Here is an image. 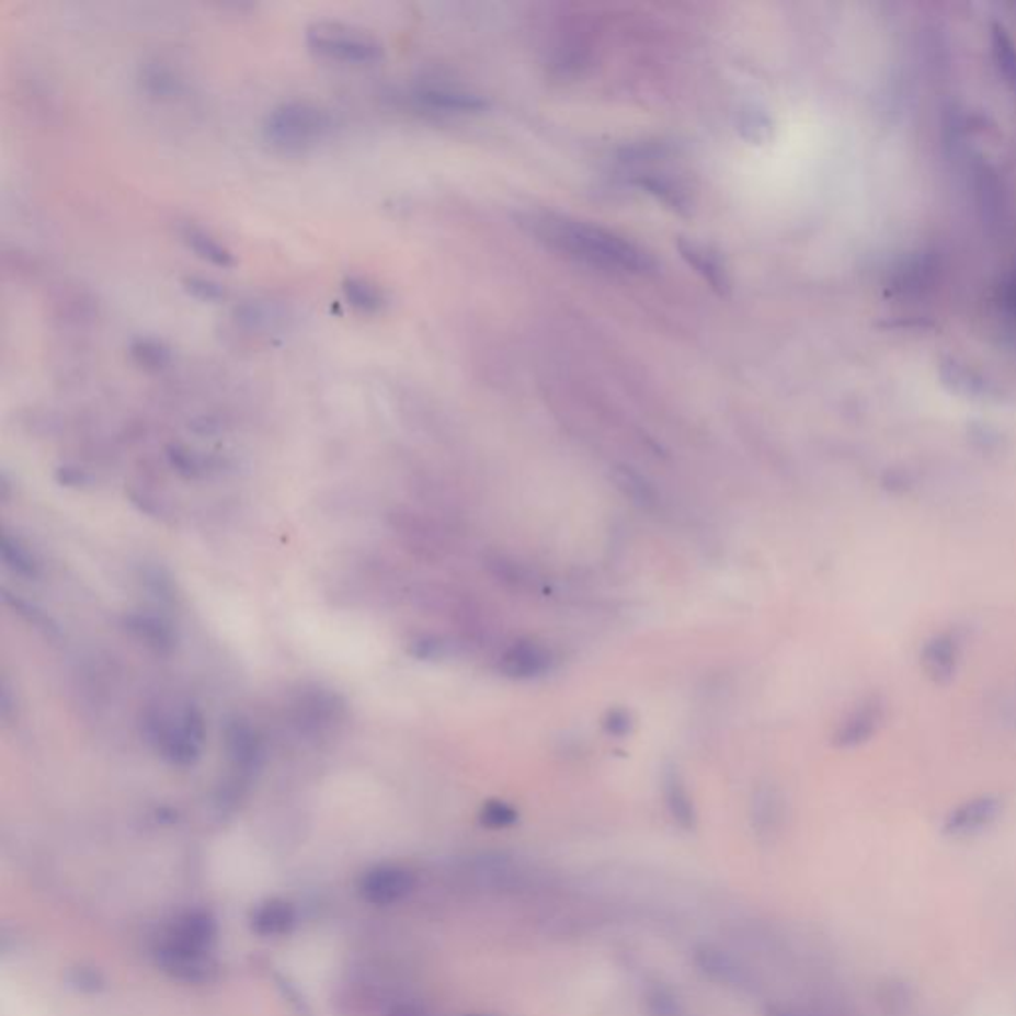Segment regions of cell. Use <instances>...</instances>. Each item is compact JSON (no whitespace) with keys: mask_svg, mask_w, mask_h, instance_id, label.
I'll use <instances>...</instances> for the list:
<instances>
[{"mask_svg":"<svg viewBox=\"0 0 1016 1016\" xmlns=\"http://www.w3.org/2000/svg\"><path fill=\"white\" fill-rule=\"evenodd\" d=\"M523 225L555 251L600 271L646 274L655 266L650 252L643 251L636 242L592 222L555 213H533L524 219Z\"/></svg>","mask_w":1016,"mask_h":1016,"instance_id":"obj_1","label":"cell"},{"mask_svg":"<svg viewBox=\"0 0 1016 1016\" xmlns=\"http://www.w3.org/2000/svg\"><path fill=\"white\" fill-rule=\"evenodd\" d=\"M332 114L312 100H286L266 114L262 134L269 144L284 151H306L330 136Z\"/></svg>","mask_w":1016,"mask_h":1016,"instance_id":"obj_2","label":"cell"},{"mask_svg":"<svg viewBox=\"0 0 1016 1016\" xmlns=\"http://www.w3.org/2000/svg\"><path fill=\"white\" fill-rule=\"evenodd\" d=\"M306 44L312 53L335 62L376 64L386 54L374 32L344 22H312L306 28Z\"/></svg>","mask_w":1016,"mask_h":1016,"instance_id":"obj_3","label":"cell"},{"mask_svg":"<svg viewBox=\"0 0 1016 1016\" xmlns=\"http://www.w3.org/2000/svg\"><path fill=\"white\" fill-rule=\"evenodd\" d=\"M692 961L697 973L715 985L731 989L737 993H755L758 979L755 971L743 963L737 955L712 944H697L693 947Z\"/></svg>","mask_w":1016,"mask_h":1016,"instance_id":"obj_4","label":"cell"},{"mask_svg":"<svg viewBox=\"0 0 1016 1016\" xmlns=\"http://www.w3.org/2000/svg\"><path fill=\"white\" fill-rule=\"evenodd\" d=\"M219 939V922L213 912L205 907H193L178 913L163 933L159 935V945H168L191 954L213 955Z\"/></svg>","mask_w":1016,"mask_h":1016,"instance_id":"obj_5","label":"cell"},{"mask_svg":"<svg viewBox=\"0 0 1016 1016\" xmlns=\"http://www.w3.org/2000/svg\"><path fill=\"white\" fill-rule=\"evenodd\" d=\"M418 886L415 874L396 866V864H379L364 871L357 880V895L372 907H391L401 901L408 900Z\"/></svg>","mask_w":1016,"mask_h":1016,"instance_id":"obj_6","label":"cell"},{"mask_svg":"<svg viewBox=\"0 0 1016 1016\" xmlns=\"http://www.w3.org/2000/svg\"><path fill=\"white\" fill-rule=\"evenodd\" d=\"M151 957L161 973L183 985H207L219 974V963L213 955L191 954L156 944Z\"/></svg>","mask_w":1016,"mask_h":1016,"instance_id":"obj_7","label":"cell"},{"mask_svg":"<svg viewBox=\"0 0 1016 1016\" xmlns=\"http://www.w3.org/2000/svg\"><path fill=\"white\" fill-rule=\"evenodd\" d=\"M298 925V912L293 901L266 898L252 907L249 915L251 932L261 939H284L293 935Z\"/></svg>","mask_w":1016,"mask_h":1016,"instance_id":"obj_8","label":"cell"},{"mask_svg":"<svg viewBox=\"0 0 1016 1016\" xmlns=\"http://www.w3.org/2000/svg\"><path fill=\"white\" fill-rule=\"evenodd\" d=\"M1001 812V800L995 797H979L955 808L945 818L944 834L951 838H967L974 836L989 824L995 822Z\"/></svg>","mask_w":1016,"mask_h":1016,"instance_id":"obj_9","label":"cell"},{"mask_svg":"<svg viewBox=\"0 0 1016 1016\" xmlns=\"http://www.w3.org/2000/svg\"><path fill=\"white\" fill-rule=\"evenodd\" d=\"M499 667L506 677L513 680H533L545 675L552 667V653L550 650L533 641V639H523L516 641L509 650L504 651Z\"/></svg>","mask_w":1016,"mask_h":1016,"instance_id":"obj_10","label":"cell"},{"mask_svg":"<svg viewBox=\"0 0 1016 1016\" xmlns=\"http://www.w3.org/2000/svg\"><path fill=\"white\" fill-rule=\"evenodd\" d=\"M232 324L247 335H266L276 332L286 320L283 308L271 300L251 298L232 308Z\"/></svg>","mask_w":1016,"mask_h":1016,"instance_id":"obj_11","label":"cell"},{"mask_svg":"<svg viewBox=\"0 0 1016 1016\" xmlns=\"http://www.w3.org/2000/svg\"><path fill=\"white\" fill-rule=\"evenodd\" d=\"M411 98L421 107L437 112V114H467V112H477L484 105L477 95L441 84L420 85L415 88Z\"/></svg>","mask_w":1016,"mask_h":1016,"instance_id":"obj_12","label":"cell"},{"mask_svg":"<svg viewBox=\"0 0 1016 1016\" xmlns=\"http://www.w3.org/2000/svg\"><path fill=\"white\" fill-rule=\"evenodd\" d=\"M661 788H663V800L673 822L683 830H693L697 826V812L693 807L692 797L687 792V786L683 783V776L675 766H670L663 770L661 778Z\"/></svg>","mask_w":1016,"mask_h":1016,"instance_id":"obj_13","label":"cell"},{"mask_svg":"<svg viewBox=\"0 0 1016 1016\" xmlns=\"http://www.w3.org/2000/svg\"><path fill=\"white\" fill-rule=\"evenodd\" d=\"M181 239L199 259L210 262V264H215L219 269H231L237 264V259H235L231 249L227 244H222L217 237H213L209 231H205L203 227L191 225V222L183 225L181 227Z\"/></svg>","mask_w":1016,"mask_h":1016,"instance_id":"obj_14","label":"cell"},{"mask_svg":"<svg viewBox=\"0 0 1016 1016\" xmlns=\"http://www.w3.org/2000/svg\"><path fill=\"white\" fill-rule=\"evenodd\" d=\"M475 876L481 881V886L496 891L516 890V886H521L523 881V871L514 866L513 859L501 854L477 859Z\"/></svg>","mask_w":1016,"mask_h":1016,"instance_id":"obj_15","label":"cell"},{"mask_svg":"<svg viewBox=\"0 0 1016 1016\" xmlns=\"http://www.w3.org/2000/svg\"><path fill=\"white\" fill-rule=\"evenodd\" d=\"M54 308L56 316L62 318L64 322L72 324H84L94 320L98 315V302L90 290L80 288V286H64L60 294L54 298Z\"/></svg>","mask_w":1016,"mask_h":1016,"instance_id":"obj_16","label":"cell"},{"mask_svg":"<svg viewBox=\"0 0 1016 1016\" xmlns=\"http://www.w3.org/2000/svg\"><path fill=\"white\" fill-rule=\"evenodd\" d=\"M923 667L933 682H951L957 667V643L951 636L933 639L923 650Z\"/></svg>","mask_w":1016,"mask_h":1016,"instance_id":"obj_17","label":"cell"},{"mask_svg":"<svg viewBox=\"0 0 1016 1016\" xmlns=\"http://www.w3.org/2000/svg\"><path fill=\"white\" fill-rule=\"evenodd\" d=\"M129 357L139 369L158 374L173 364V350L153 335H137L129 342Z\"/></svg>","mask_w":1016,"mask_h":1016,"instance_id":"obj_18","label":"cell"},{"mask_svg":"<svg viewBox=\"0 0 1016 1016\" xmlns=\"http://www.w3.org/2000/svg\"><path fill=\"white\" fill-rule=\"evenodd\" d=\"M881 721V707L876 701L866 703L859 709L852 712L846 723L840 727L834 743L838 746H854V744L864 743L870 739V734L876 731V727Z\"/></svg>","mask_w":1016,"mask_h":1016,"instance_id":"obj_19","label":"cell"},{"mask_svg":"<svg viewBox=\"0 0 1016 1016\" xmlns=\"http://www.w3.org/2000/svg\"><path fill=\"white\" fill-rule=\"evenodd\" d=\"M227 753L232 765L241 770H251L261 756V741L247 723H235L227 731Z\"/></svg>","mask_w":1016,"mask_h":1016,"instance_id":"obj_20","label":"cell"},{"mask_svg":"<svg viewBox=\"0 0 1016 1016\" xmlns=\"http://www.w3.org/2000/svg\"><path fill=\"white\" fill-rule=\"evenodd\" d=\"M342 293L347 305L364 315H376L386 306V296L381 288L364 276H346L342 283Z\"/></svg>","mask_w":1016,"mask_h":1016,"instance_id":"obj_21","label":"cell"},{"mask_svg":"<svg viewBox=\"0 0 1016 1016\" xmlns=\"http://www.w3.org/2000/svg\"><path fill=\"white\" fill-rule=\"evenodd\" d=\"M783 818V807L780 798L776 797L773 788H761L756 790L753 798V827L758 832V836H770L775 834L776 827L780 826Z\"/></svg>","mask_w":1016,"mask_h":1016,"instance_id":"obj_22","label":"cell"},{"mask_svg":"<svg viewBox=\"0 0 1016 1016\" xmlns=\"http://www.w3.org/2000/svg\"><path fill=\"white\" fill-rule=\"evenodd\" d=\"M643 1008L648 1016H685L682 998L665 983H650L643 991Z\"/></svg>","mask_w":1016,"mask_h":1016,"instance_id":"obj_23","label":"cell"},{"mask_svg":"<svg viewBox=\"0 0 1016 1016\" xmlns=\"http://www.w3.org/2000/svg\"><path fill=\"white\" fill-rule=\"evenodd\" d=\"M66 983L76 993L88 996L100 995L107 989L105 974L94 964H73L66 973Z\"/></svg>","mask_w":1016,"mask_h":1016,"instance_id":"obj_24","label":"cell"},{"mask_svg":"<svg viewBox=\"0 0 1016 1016\" xmlns=\"http://www.w3.org/2000/svg\"><path fill=\"white\" fill-rule=\"evenodd\" d=\"M682 252L683 256L692 262L693 266H695L712 286H717V288H721V286L724 288V286H727L724 269L715 254H711L707 249H703V247H697V244H683V242Z\"/></svg>","mask_w":1016,"mask_h":1016,"instance_id":"obj_25","label":"cell"},{"mask_svg":"<svg viewBox=\"0 0 1016 1016\" xmlns=\"http://www.w3.org/2000/svg\"><path fill=\"white\" fill-rule=\"evenodd\" d=\"M144 85L147 92L153 95H175L181 92L183 82L179 80L178 73L173 72L163 62L149 64L144 70Z\"/></svg>","mask_w":1016,"mask_h":1016,"instance_id":"obj_26","label":"cell"},{"mask_svg":"<svg viewBox=\"0 0 1016 1016\" xmlns=\"http://www.w3.org/2000/svg\"><path fill=\"white\" fill-rule=\"evenodd\" d=\"M181 286H183L185 293L193 296V298H197L201 302H213L215 305V302L227 300V296H229L225 284H220L219 281L209 278V276H201V274L185 276L181 281Z\"/></svg>","mask_w":1016,"mask_h":1016,"instance_id":"obj_27","label":"cell"},{"mask_svg":"<svg viewBox=\"0 0 1016 1016\" xmlns=\"http://www.w3.org/2000/svg\"><path fill=\"white\" fill-rule=\"evenodd\" d=\"M616 482L619 489L629 496L633 503L641 506H650L655 503V491L650 482L646 481L638 472L629 471L626 467H619L616 471Z\"/></svg>","mask_w":1016,"mask_h":1016,"instance_id":"obj_28","label":"cell"},{"mask_svg":"<svg viewBox=\"0 0 1016 1016\" xmlns=\"http://www.w3.org/2000/svg\"><path fill=\"white\" fill-rule=\"evenodd\" d=\"M2 558L4 562L16 570L22 577H36L38 574V564L34 562L28 548L14 540L11 536H4V545H2Z\"/></svg>","mask_w":1016,"mask_h":1016,"instance_id":"obj_29","label":"cell"},{"mask_svg":"<svg viewBox=\"0 0 1016 1016\" xmlns=\"http://www.w3.org/2000/svg\"><path fill=\"white\" fill-rule=\"evenodd\" d=\"M479 820H481V824L484 827L504 830V827L514 826V824L518 822V812H516V808L511 807L509 802H503V800H489V802L481 808Z\"/></svg>","mask_w":1016,"mask_h":1016,"instance_id":"obj_30","label":"cell"},{"mask_svg":"<svg viewBox=\"0 0 1016 1016\" xmlns=\"http://www.w3.org/2000/svg\"><path fill=\"white\" fill-rule=\"evenodd\" d=\"M274 986H276L278 995L283 996L284 1003L288 1005V1008L293 1011L294 1015L312 1016V1008H310L308 998H306L305 993L300 991V986L296 985L288 974H274Z\"/></svg>","mask_w":1016,"mask_h":1016,"instance_id":"obj_31","label":"cell"},{"mask_svg":"<svg viewBox=\"0 0 1016 1016\" xmlns=\"http://www.w3.org/2000/svg\"><path fill=\"white\" fill-rule=\"evenodd\" d=\"M489 567H493L494 574L506 584H511V586L521 587L533 582L528 577V572H526V568L521 567L516 560H511L506 556H494L493 560L489 562Z\"/></svg>","mask_w":1016,"mask_h":1016,"instance_id":"obj_32","label":"cell"},{"mask_svg":"<svg viewBox=\"0 0 1016 1016\" xmlns=\"http://www.w3.org/2000/svg\"><path fill=\"white\" fill-rule=\"evenodd\" d=\"M129 629L136 631L139 638L151 641L156 646H171V631L163 628L156 619L137 616V618L129 619Z\"/></svg>","mask_w":1016,"mask_h":1016,"instance_id":"obj_33","label":"cell"},{"mask_svg":"<svg viewBox=\"0 0 1016 1016\" xmlns=\"http://www.w3.org/2000/svg\"><path fill=\"white\" fill-rule=\"evenodd\" d=\"M604 727L609 734H616V737H626V734L631 731V717H629L628 711L624 709H614V711L608 712L606 721H604Z\"/></svg>","mask_w":1016,"mask_h":1016,"instance_id":"obj_34","label":"cell"},{"mask_svg":"<svg viewBox=\"0 0 1016 1016\" xmlns=\"http://www.w3.org/2000/svg\"><path fill=\"white\" fill-rule=\"evenodd\" d=\"M386 1016H433L431 1015L427 1008L418 1005V1003H409V1001H403V1003H396L388 1008Z\"/></svg>","mask_w":1016,"mask_h":1016,"instance_id":"obj_35","label":"cell"},{"mask_svg":"<svg viewBox=\"0 0 1016 1016\" xmlns=\"http://www.w3.org/2000/svg\"><path fill=\"white\" fill-rule=\"evenodd\" d=\"M765 1016H810L798 1008L786 1005H768L765 1008Z\"/></svg>","mask_w":1016,"mask_h":1016,"instance_id":"obj_36","label":"cell"},{"mask_svg":"<svg viewBox=\"0 0 1016 1016\" xmlns=\"http://www.w3.org/2000/svg\"><path fill=\"white\" fill-rule=\"evenodd\" d=\"M463 1016H501V1015H496V1013H482L481 1011V1013H467V1015H463Z\"/></svg>","mask_w":1016,"mask_h":1016,"instance_id":"obj_37","label":"cell"}]
</instances>
